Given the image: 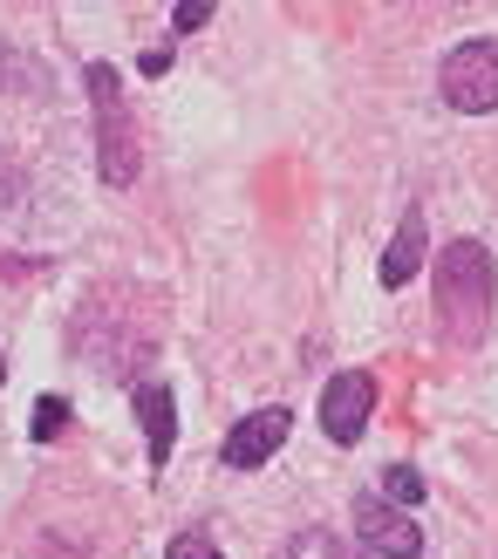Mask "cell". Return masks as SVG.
I'll list each match as a JSON object with an SVG mask.
<instances>
[{
  "label": "cell",
  "instance_id": "cell-1",
  "mask_svg": "<svg viewBox=\"0 0 498 559\" xmlns=\"http://www.w3.org/2000/svg\"><path fill=\"white\" fill-rule=\"evenodd\" d=\"M491 300H498V266L485 239H451L437 246V321L458 348H478L491 334Z\"/></svg>",
  "mask_w": 498,
  "mask_h": 559
},
{
  "label": "cell",
  "instance_id": "cell-2",
  "mask_svg": "<svg viewBox=\"0 0 498 559\" xmlns=\"http://www.w3.org/2000/svg\"><path fill=\"white\" fill-rule=\"evenodd\" d=\"M90 82V109H96V171L103 185H137V123H130V96H123V75L109 62H90L82 69Z\"/></svg>",
  "mask_w": 498,
  "mask_h": 559
},
{
  "label": "cell",
  "instance_id": "cell-3",
  "mask_svg": "<svg viewBox=\"0 0 498 559\" xmlns=\"http://www.w3.org/2000/svg\"><path fill=\"white\" fill-rule=\"evenodd\" d=\"M437 96H444L458 117H491L498 109V41L478 35V41H458L437 69Z\"/></svg>",
  "mask_w": 498,
  "mask_h": 559
},
{
  "label": "cell",
  "instance_id": "cell-4",
  "mask_svg": "<svg viewBox=\"0 0 498 559\" xmlns=\"http://www.w3.org/2000/svg\"><path fill=\"white\" fill-rule=\"evenodd\" d=\"M355 533L376 559H424V525L410 519L403 506H390L382 491H363L355 498Z\"/></svg>",
  "mask_w": 498,
  "mask_h": 559
},
{
  "label": "cell",
  "instance_id": "cell-5",
  "mask_svg": "<svg viewBox=\"0 0 498 559\" xmlns=\"http://www.w3.org/2000/svg\"><path fill=\"white\" fill-rule=\"evenodd\" d=\"M369 416H376V376H363V369L328 376V389H321V430H328V443H363Z\"/></svg>",
  "mask_w": 498,
  "mask_h": 559
},
{
  "label": "cell",
  "instance_id": "cell-6",
  "mask_svg": "<svg viewBox=\"0 0 498 559\" xmlns=\"http://www.w3.org/2000/svg\"><path fill=\"white\" fill-rule=\"evenodd\" d=\"M287 430H294V416L273 403V409H253V416H239V424L226 430V443H218V457H226L233 471H260L273 451L287 443Z\"/></svg>",
  "mask_w": 498,
  "mask_h": 559
},
{
  "label": "cell",
  "instance_id": "cell-7",
  "mask_svg": "<svg viewBox=\"0 0 498 559\" xmlns=\"http://www.w3.org/2000/svg\"><path fill=\"white\" fill-rule=\"evenodd\" d=\"M137 424H144V443H151V471H164L178 451V403L164 382H137Z\"/></svg>",
  "mask_w": 498,
  "mask_h": 559
},
{
  "label": "cell",
  "instance_id": "cell-8",
  "mask_svg": "<svg viewBox=\"0 0 498 559\" xmlns=\"http://www.w3.org/2000/svg\"><path fill=\"white\" fill-rule=\"evenodd\" d=\"M424 253H430V246H424V212L410 205L403 226H396V239L382 246V266H376L382 287H410V280H417V266H424Z\"/></svg>",
  "mask_w": 498,
  "mask_h": 559
},
{
  "label": "cell",
  "instance_id": "cell-9",
  "mask_svg": "<svg viewBox=\"0 0 498 559\" xmlns=\"http://www.w3.org/2000/svg\"><path fill=\"white\" fill-rule=\"evenodd\" d=\"M424 471L417 464H390V471H382V498H390V506H424Z\"/></svg>",
  "mask_w": 498,
  "mask_h": 559
},
{
  "label": "cell",
  "instance_id": "cell-10",
  "mask_svg": "<svg viewBox=\"0 0 498 559\" xmlns=\"http://www.w3.org/2000/svg\"><path fill=\"white\" fill-rule=\"evenodd\" d=\"M164 559H226V552H218V539H212V533H199V525H185V533H171Z\"/></svg>",
  "mask_w": 498,
  "mask_h": 559
},
{
  "label": "cell",
  "instance_id": "cell-11",
  "mask_svg": "<svg viewBox=\"0 0 498 559\" xmlns=\"http://www.w3.org/2000/svg\"><path fill=\"white\" fill-rule=\"evenodd\" d=\"M27 430H35V443H55V437L69 430V403H62V396H42V403H35V424H27Z\"/></svg>",
  "mask_w": 498,
  "mask_h": 559
},
{
  "label": "cell",
  "instance_id": "cell-12",
  "mask_svg": "<svg viewBox=\"0 0 498 559\" xmlns=\"http://www.w3.org/2000/svg\"><path fill=\"white\" fill-rule=\"evenodd\" d=\"M8 82H21V90H35V82H42V69L27 62V55H14V48H0V90H8Z\"/></svg>",
  "mask_w": 498,
  "mask_h": 559
},
{
  "label": "cell",
  "instance_id": "cell-13",
  "mask_svg": "<svg viewBox=\"0 0 498 559\" xmlns=\"http://www.w3.org/2000/svg\"><path fill=\"white\" fill-rule=\"evenodd\" d=\"M205 21H212V8H205V0H185V8L171 14V35H199Z\"/></svg>",
  "mask_w": 498,
  "mask_h": 559
},
{
  "label": "cell",
  "instance_id": "cell-14",
  "mask_svg": "<svg viewBox=\"0 0 498 559\" xmlns=\"http://www.w3.org/2000/svg\"><path fill=\"white\" fill-rule=\"evenodd\" d=\"M137 69H144V75H164V69H171V48H144V62H137Z\"/></svg>",
  "mask_w": 498,
  "mask_h": 559
},
{
  "label": "cell",
  "instance_id": "cell-15",
  "mask_svg": "<svg viewBox=\"0 0 498 559\" xmlns=\"http://www.w3.org/2000/svg\"><path fill=\"white\" fill-rule=\"evenodd\" d=\"M14 273H27V266L21 260H0V280H14Z\"/></svg>",
  "mask_w": 498,
  "mask_h": 559
},
{
  "label": "cell",
  "instance_id": "cell-16",
  "mask_svg": "<svg viewBox=\"0 0 498 559\" xmlns=\"http://www.w3.org/2000/svg\"><path fill=\"white\" fill-rule=\"evenodd\" d=\"M0 382H8V361H0Z\"/></svg>",
  "mask_w": 498,
  "mask_h": 559
}]
</instances>
